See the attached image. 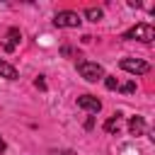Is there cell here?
<instances>
[{
    "instance_id": "cell-1",
    "label": "cell",
    "mask_w": 155,
    "mask_h": 155,
    "mask_svg": "<svg viewBox=\"0 0 155 155\" xmlns=\"http://www.w3.org/2000/svg\"><path fill=\"white\" fill-rule=\"evenodd\" d=\"M124 39H138V41H143V44H150V41L155 39V29H153V24L140 22V24L131 27V29L124 34Z\"/></svg>"
},
{
    "instance_id": "cell-2",
    "label": "cell",
    "mask_w": 155,
    "mask_h": 155,
    "mask_svg": "<svg viewBox=\"0 0 155 155\" xmlns=\"http://www.w3.org/2000/svg\"><path fill=\"white\" fill-rule=\"evenodd\" d=\"M78 73L87 80V82H97L99 78H104V70L99 63H92V61H78Z\"/></svg>"
},
{
    "instance_id": "cell-3",
    "label": "cell",
    "mask_w": 155,
    "mask_h": 155,
    "mask_svg": "<svg viewBox=\"0 0 155 155\" xmlns=\"http://www.w3.org/2000/svg\"><path fill=\"white\" fill-rule=\"evenodd\" d=\"M80 15L78 12H73V10H61V12H56V17H53V24L56 27H65V29H75V27H80Z\"/></svg>"
},
{
    "instance_id": "cell-4",
    "label": "cell",
    "mask_w": 155,
    "mask_h": 155,
    "mask_svg": "<svg viewBox=\"0 0 155 155\" xmlns=\"http://www.w3.org/2000/svg\"><path fill=\"white\" fill-rule=\"evenodd\" d=\"M121 68H124L126 73H133V75H145V73H150V65H148L145 61H140V58H124V61H121Z\"/></svg>"
},
{
    "instance_id": "cell-5",
    "label": "cell",
    "mask_w": 155,
    "mask_h": 155,
    "mask_svg": "<svg viewBox=\"0 0 155 155\" xmlns=\"http://www.w3.org/2000/svg\"><path fill=\"white\" fill-rule=\"evenodd\" d=\"M78 107L85 109V111H90V114H97L102 109V102L94 94H82V97H78Z\"/></svg>"
},
{
    "instance_id": "cell-6",
    "label": "cell",
    "mask_w": 155,
    "mask_h": 155,
    "mask_svg": "<svg viewBox=\"0 0 155 155\" xmlns=\"http://www.w3.org/2000/svg\"><path fill=\"white\" fill-rule=\"evenodd\" d=\"M19 39H22V31H19L17 27H12V29H7V34H5V44H2V48H5V53H12V51L17 48V44H19Z\"/></svg>"
},
{
    "instance_id": "cell-7",
    "label": "cell",
    "mask_w": 155,
    "mask_h": 155,
    "mask_svg": "<svg viewBox=\"0 0 155 155\" xmlns=\"http://www.w3.org/2000/svg\"><path fill=\"white\" fill-rule=\"evenodd\" d=\"M128 131H131V136H143V131H145V121H143V116H131V121H128Z\"/></svg>"
},
{
    "instance_id": "cell-8",
    "label": "cell",
    "mask_w": 155,
    "mask_h": 155,
    "mask_svg": "<svg viewBox=\"0 0 155 155\" xmlns=\"http://www.w3.org/2000/svg\"><path fill=\"white\" fill-rule=\"evenodd\" d=\"M0 78H7V80H17V68L10 65L7 61L0 58Z\"/></svg>"
},
{
    "instance_id": "cell-9",
    "label": "cell",
    "mask_w": 155,
    "mask_h": 155,
    "mask_svg": "<svg viewBox=\"0 0 155 155\" xmlns=\"http://www.w3.org/2000/svg\"><path fill=\"white\" fill-rule=\"evenodd\" d=\"M119 116H121V114H114L111 119H107V124H104V131H107V133H116V131H119Z\"/></svg>"
},
{
    "instance_id": "cell-10",
    "label": "cell",
    "mask_w": 155,
    "mask_h": 155,
    "mask_svg": "<svg viewBox=\"0 0 155 155\" xmlns=\"http://www.w3.org/2000/svg\"><path fill=\"white\" fill-rule=\"evenodd\" d=\"M102 15H104V12H102L99 7H87V10H85V17H87L90 22H99Z\"/></svg>"
},
{
    "instance_id": "cell-11",
    "label": "cell",
    "mask_w": 155,
    "mask_h": 155,
    "mask_svg": "<svg viewBox=\"0 0 155 155\" xmlns=\"http://www.w3.org/2000/svg\"><path fill=\"white\" fill-rule=\"evenodd\" d=\"M116 90H121V92H126V94H131V92H136V82H133V80H128V82H124V85H119Z\"/></svg>"
},
{
    "instance_id": "cell-12",
    "label": "cell",
    "mask_w": 155,
    "mask_h": 155,
    "mask_svg": "<svg viewBox=\"0 0 155 155\" xmlns=\"http://www.w3.org/2000/svg\"><path fill=\"white\" fill-rule=\"evenodd\" d=\"M104 87H107V90H116V87H119V82H116V78H111V75H107V78H104Z\"/></svg>"
},
{
    "instance_id": "cell-13",
    "label": "cell",
    "mask_w": 155,
    "mask_h": 155,
    "mask_svg": "<svg viewBox=\"0 0 155 155\" xmlns=\"http://www.w3.org/2000/svg\"><path fill=\"white\" fill-rule=\"evenodd\" d=\"M34 85H36L39 90H46V82H44V78H41V75H39L36 80H34Z\"/></svg>"
},
{
    "instance_id": "cell-14",
    "label": "cell",
    "mask_w": 155,
    "mask_h": 155,
    "mask_svg": "<svg viewBox=\"0 0 155 155\" xmlns=\"http://www.w3.org/2000/svg\"><path fill=\"white\" fill-rule=\"evenodd\" d=\"M51 155H75L73 150H51Z\"/></svg>"
},
{
    "instance_id": "cell-15",
    "label": "cell",
    "mask_w": 155,
    "mask_h": 155,
    "mask_svg": "<svg viewBox=\"0 0 155 155\" xmlns=\"http://www.w3.org/2000/svg\"><path fill=\"white\" fill-rule=\"evenodd\" d=\"M0 153H5V140L0 138Z\"/></svg>"
}]
</instances>
